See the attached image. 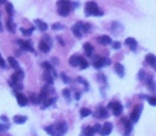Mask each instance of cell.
<instances>
[{
    "instance_id": "obj_1",
    "label": "cell",
    "mask_w": 156,
    "mask_h": 136,
    "mask_svg": "<svg viewBox=\"0 0 156 136\" xmlns=\"http://www.w3.org/2000/svg\"><path fill=\"white\" fill-rule=\"evenodd\" d=\"M68 126H66L65 122H58L55 125H51V126H45V132L51 136H64Z\"/></svg>"
},
{
    "instance_id": "obj_2",
    "label": "cell",
    "mask_w": 156,
    "mask_h": 136,
    "mask_svg": "<svg viewBox=\"0 0 156 136\" xmlns=\"http://www.w3.org/2000/svg\"><path fill=\"white\" fill-rule=\"evenodd\" d=\"M85 15H87V16H103V10L98 9L97 3L88 2V3L85 5Z\"/></svg>"
},
{
    "instance_id": "obj_3",
    "label": "cell",
    "mask_w": 156,
    "mask_h": 136,
    "mask_svg": "<svg viewBox=\"0 0 156 136\" xmlns=\"http://www.w3.org/2000/svg\"><path fill=\"white\" fill-rule=\"evenodd\" d=\"M72 3L70 2H58V13L61 16H68V13L71 12V6Z\"/></svg>"
},
{
    "instance_id": "obj_4",
    "label": "cell",
    "mask_w": 156,
    "mask_h": 136,
    "mask_svg": "<svg viewBox=\"0 0 156 136\" xmlns=\"http://www.w3.org/2000/svg\"><path fill=\"white\" fill-rule=\"evenodd\" d=\"M51 47H52L51 38H49V36H43V38L40 39V42H39V49H40L42 52H49Z\"/></svg>"
},
{
    "instance_id": "obj_5",
    "label": "cell",
    "mask_w": 156,
    "mask_h": 136,
    "mask_svg": "<svg viewBox=\"0 0 156 136\" xmlns=\"http://www.w3.org/2000/svg\"><path fill=\"white\" fill-rule=\"evenodd\" d=\"M108 109H113V113L116 116H119V115H121V111H123V104L120 103V101H110L108 103Z\"/></svg>"
},
{
    "instance_id": "obj_6",
    "label": "cell",
    "mask_w": 156,
    "mask_h": 136,
    "mask_svg": "<svg viewBox=\"0 0 156 136\" xmlns=\"http://www.w3.org/2000/svg\"><path fill=\"white\" fill-rule=\"evenodd\" d=\"M142 109H143V106H140V104H137V106L133 107V110H131V113H130V120H131L133 123L139 120V116H140V113H142Z\"/></svg>"
},
{
    "instance_id": "obj_7",
    "label": "cell",
    "mask_w": 156,
    "mask_h": 136,
    "mask_svg": "<svg viewBox=\"0 0 156 136\" xmlns=\"http://www.w3.org/2000/svg\"><path fill=\"white\" fill-rule=\"evenodd\" d=\"M108 64H110V59L108 58H103V57H96L94 62H93L94 68H103V67H106Z\"/></svg>"
},
{
    "instance_id": "obj_8",
    "label": "cell",
    "mask_w": 156,
    "mask_h": 136,
    "mask_svg": "<svg viewBox=\"0 0 156 136\" xmlns=\"http://www.w3.org/2000/svg\"><path fill=\"white\" fill-rule=\"evenodd\" d=\"M15 96H16V100H17V104L20 106V107H25L26 104H28V101H29V99L26 97V96H23L22 93H15Z\"/></svg>"
},
{
    "instance_id": "obj_9",
    "label": "cell",
    "mask_w": 156,
    "mask_h": 136,
    "mask_svg": "<svg viewBox=\"0 0 156 136\" xmlns=\"http://www.w3.org/2000/svg\"><path fill=\"white\" fill-rule=\"evenodd\" d=\"M111 130H113V125H111L110 122H106V123L101 126L100 135H101V136H108V135L111 133Z\"/></svg>"
},
{
    "instance_id": "obj_10",
    "label": "cell",
    "mask_w": 156,
    "mask_h": 136,
    "mask_svg": "<svg viewBox=\"0 0 156 136\" xmlns=\"http://www.w3.org/2000/svg\"><path fill=\"white\" fill-rule=\"evenodd\" d=\"M82 26H84V22H77V23L72 26V32L77 38H81L82 36Z\"/></svg>"
},
{
    "instance_id": "obj_11",
    "label": "cell",
    "mask_w": 156,
    "mask_h": 136,
    "mask_svg": "<svg viewBox=\"0 0 156 136\" xmlns=\"http://www.w3.org/2000/svg\"><path fill=\"white\" fill-rule=\"evenodd\" d=\"M25 78V73L22 71V70H16V73L12 75V81L13 83H19L20 84V81Z\"/></svg>"
},
{
    "instance_id": "obj_12",
    "label": "cell",
    "mask_w": 156,
    "mask_h": 136,
    "mask_svg": "<svg viewBox=\"0 0 156 136\" xmlns=\"http://www.w3.org/2000/svg\"><path fill=\"white\" fill-rule=\"evenodd\" d=\"M97 119H107L108 117V111L106 107H100L97 111H96V115H94Z\"/></svg>"
},
{
    "instance_id": "obj_13",
    "label": "cell",
    "mask_w": 156,
    "mask_h": 136,
    "mask_svg": "<svg viewBox=\"0 0 156 136\" xmlns=\"http://www.w3.org/2000/svg\"><path fill=\"white\" fill-rule=\"evenodd\" d=\"M126 45H127L131 51H136L137 49V41L135 38H127L126 39Z\"/></svg>"
},
{
    "instance_id": "obj_14",
    "label": "cell",
    "mask_w": 156,
    "mask_h": 136,
    "mask_svg": "<svg viewBox=\"0 0 156 136\" xmlns=\"http://www.w3.org/2000/svg\"><path fill=\"white\" fill-rule=\"evenodd\" d=\"M98 43L100 45H110V43H113V41H111V38L108 35H101V36H98Z\"/></svg>"
},
{
    "instance_id": "obj_15",
    "label": "cell",
    "mask_w": 156,
    "mask_h": 136,
    "mask_svg": "<svg viewBox=\"0 0 156 136\" xmlns=\"http://www.w3.org/2000/svg\"><path fill=\"white\" fill-rule=\"evenodd\" d=\"M145 61H146L149 65H152V67L155 68V71H156V57H155L153 54H147L146 58H145Z\"/></svg>"
},
{
    "instance_id": "obj_16",
    "label": "cell",
    "mask_w": 156,
    "mask_h": 136,
    "mask_svg": "<svg viewBox=\"0 0 156 136\" xmlns=\"http://www.w3.org/2000/svg\"><path fill=\"white\" fill-rule=\"evenodd\" d=\"M81 58H82V57H80V55H72V57L70 58V65H71V67H78Z\"/></svg>"
},
{
    "instance_id": "obj_17",
    "label": "cell",
    "mask_w": 156,
    "mask_h": 136,
    "mask_svg": "<svg viewBox=\"0 0 156 136\" xmlns=\"http://www.w3.org/2000/svg\"><path fill=\"white\" fill-rule=\"evenodd\" d=\"M17 43L22 47V49H25V51H26V49H28V51H33L32 45H31L29 42H26V41H20V39H19V41H17Z\"/></svg>"
},
{
    "instance_id": "obj_18",
    "label": "cell",
    "mask_w": 156,
    "mask_h": 136,
    "mask_svg": "<svg viewBox=\"0 0 156 136\" xmlns=\"http://www.w3.org/2000/svg\"><path fill=\"white\" fill-rule=\"evenodd\" d=\"M40 103H42V107H43V109H46L48 106H51V104H52V97H49V94H48V96H45V97L42 99V101H40Z\"/></svg>"
},
{
    "instance_id": "obj_19",
    "label": "cell",
    "mask_w": 156,
    "mask_h": 136,
    "mask_svg": "<svg viewBox=\"0 0 156 136\" xmlns=\"http://www.w3.org/2000/svg\"><path fill=\"white\" fill-rule=\"evenodd\" d=\"M35 25H36L40 31H46V29H48V25H46L43 20H40V19H36V20H35Z\"/></svg>"
},
{
    "instance_id": "obj_20",
    "label": "cell",
    "mask_w": 156,
    "mask_h": 136,
    "mask_svg": "<svg viewBox=\"0 0 156 136\" xmlns=\"http://www.w3.org/2000/svg\"><path fill=\"white\" fill-rule=\"evenodd\" d=\"M84 51H85V54L88 55V57H91L93 55V51H94V48H93V45L91 43H84Z\"/></svg>"
},
{
    "instance_id": "obj_21",
    "label": "cell",
    "mask_w": 156,
    "mask_h": 136,
    "mask_svg": "<svg viewBox=\"0 0 156 136\" xmlns=\"http://www.w3.org/2000/svg\"><path fill=\"white\" fill-rule=\"evenodd\" d=\"M26 120H28L26 116H19V115H16V116L13 117V122H15L16 125H22V123H25Z\"/></svg>"
},
{
    "instance_id": "obj_22",
    "label": "cell",
    "mask_w": 156,
    "mask_h": 136,
    "mask_svg": "<svg viewBox=\"0 0 156 136\" xmlns=\"http://www.w3.org/2000/svg\"><path fill=\"white\" fill-rule=\"evenodd\" d=\"M94 135V129H93V126H87V127H84V130H82V136H93Z\"/></svg>"
},
{
    "instance_id": "obj_23",
    "label": "cell",
    "mask_w": 156,
    "mask_h": 136,
    "mask_svg": "<svg viewBox=\"0 0 156 136\" xmlns=\"http://www.w3.org/2000/svg\"><path fill=\"white\" fill-rule=\"evenodd\" d=\"M116 73L120 75V77H124V67L121 65V64H116Z\"/></svg>"
},
{
    "instance_id": "obj_24",
    "label": "cell",
    "mask_w": 156,
    "mask_h": 136,
    "mask_svg": "<svg viewBox=\"0 0 156 136\" xmlns=\"http://www.w3.org/2000/svg\"><path fill=\"white\" fill-rule=\"evenodd\" d=\"M91 115V110L90 109H81L80 110V116L81 117H87V116H90Z\"/></svg>"
},
{
    "instance_id": "obj_25",
    "label": "cell",
    "mask_w": 156,
    "mask_h": 136,
    "mask_svg": "<svg viewBox=\"0 0 156 136\" xmlns=\"http://www.w3.org/2000/svg\"><path fill=\"white\" fill-rule=\"evenodd\" d=\"M5 5H6V10H7L9 19H12V16H13V7H12V3H5Z\"/></svg>"
},
{
    "instance_id": "obj_26",
    "label": "cell",
    "mask_w": 156,
    "mask_h": 136,
    "mask_svg": "<svg viewBox=\"0 0 156 136\" xmlns=\"http://www.w3.org/2000/svg\"><path fill=\"white\" fill-rule=\"evenodd\" d=\"M9 62H10V67H13V68H16V70H19V64H17V61L13 58V57H10L9 59H7Z\"/></svg>"
},
{
    "instance_id": "obj_27",
    "label": "cell",
    "mask_w": 156,
    "mask_h": 136,
    "mask_svg": "<svg viewBox=\"0 0 156 136\" xmlns=\"http://www.w3.org/2000/svg\"><path fill=\"white\" fill-rule=\"evenodd\" d=\"M81 70H85V68L88 67V62H87V59H84V58H81V61H80V65H78Z\"/></svg>"
},
{
    "instance_id": "obj_28",
    "label": "cell",
    "mask_w": 156,
    "mask_h": 136,
    "mask_svg": "<svg viewBox=\"0 0 156 136\" xmlns=\"http://www.w3.org/2000/svg\"><path fill=\"white\" fill-rule=\"evenodd\" d=\"M147 101L150 106H156V96H152V97H147Z\"/></svg>"
},
{
    "instance_id": "obj_29",
    "label": "cell",
    "mask_w": 156,
    "mask_h": 136,
    "mask_svg": "<svg viewBox=\"0 0 156 136\" xmlns=\"http://www.w3.org/2000/svg\"><path fill=\"white\" fill-rule=\"evenodd\" d=\"M7 28H9V31H10V32H15V25H13L12 19H9V20H7Z\"/></svg>"
},
{
    "instance_id": "obj_30",
    "label": "cell",
    "mask_w": 156,
    "mask_h": 136,
    "mask_svg": "<svg viewBox=\"0 0 156 136\" xmlns=\"http://www.w3.org/2000/svg\"><path fill=\"white\" fill-rule=\"evenodd\" d=\"M90 31H91V25H90V23H84L82 32H90Z\"/></svg>"
},
{
    "instance_id": "obj_31",
    "label": "cell",
    "mask_w": 156,
    "mask_h": 136,
    "mask_svg": "<svg viewBox=\"0 0 156 136\" xmlns=\"http://www.w3.org/2000/svg\"><path fill=\"white\" fill-rule=\"evenodd\" d=\"M45 80H46L49 84L54 83V78H52V75H49V73H45Z\"/></svg>"
},
{
    "instance_id": "obj_32",
    "label": "cell",
    "mask_w": 156,
    "mask_h": 136,
    "mask_svg": "<svg viewBox=\"0 0 156 136\" xmlns=\"http://www.w3.org/2000/svg\"><path fill=\"white\" fill-rule=\"evenodd\" d=\"M10 85H12V88H16V90H22V85H20L19 83H13V81H10Z\"/></svg>"
},
{
    "instance_id": "obj_33",
    "label": "cell",
    "mask_w": 156,
    "mask_h": 136,
    "mask_svg": "<svg viewBox=\"0 0 156 136\" xmlns=\"http://www.w3.org/2000/svg\"><path fill=\"white\" fill-rule=\"evenodd\" d=\"M62 94L65 96V99H66V100H70V97H71V93H70V90H66V88H65L64 91H62Z\"/></svg>"
},
{
    "instance_id": "obj_34",
    "label": "cell",
    "mask_w": 156,
    "mask_h": 136,
    "mask_svg": "<svg viewBox=\"0 0 156 136\" xmlns=\"http://www.w3.org/2000/svg\"><path fill=\"white\" fill-rule=\"evenodd\" d=\"M33 32V29H25V28H22V33L23 35H31Z\"/></svg>"
},
{
    "instance_id": "obj_35",
    "label": "cell",
    "mask_w": 156,
    "mask_h": 136,
    "mask_svg": "<svg viewBox=\"0 0 156 136\" xmlns=\"http://www.w3.org/2000/svg\"><path fill=\"white\" fill-rule=\"evenodd\" d=\"M62 28H64V26H62L61 23H54V25H52V29H55V31H59V29H62Z\"/></svg>"
},
{
    "instance_id": "obj_36",
    "label": "cell",
    "mask_w": 156,
    "mask_h": 136,
    "mask_svg": "<svg viewBox=\"0 0 156 136\" xmlns=\"http://www.w3.org/2000/svg\"><path fill=\"white\" fill-rule=\"evenodd\" d=\"M77 81H78V83H81V84H84L85 87H88V83H87V81H85L84 78H81V77H78V78H77Z\"/></svg>"
},
{
    "instance_id": "obj_37",
    "label": "cell",
    "mask_w": 156,
    "mask_h": 136,
    "mask_svg": "<svg viewBox=\"0 0 156 136\" xmlns=\"http://www.w3.org/2000/svg\"><path fill=\"white\" fill-rule=\"evenodd\" d=\"M139 78H140V80H145V78H146V73H145L143 70L139 71Z\"/></svg>"
},
{
    "instance_id": "obj_38",
    "label": "cell",
    "mask_w": 156,
    "mask_h": 136,
    "mask_svg": "<svg viewBox=\"0 0 156 136\" xmlns=\"http://www.w3.org/2000/svg\"><path fill=\"white\" fill-rule=\"evenodd\" d=\"M93 129H94V133H96V132H98V133H100V130H101V126H100L98 123H96V126H93Z\"/></svg>"
},
{
    "instance_id": "obj_39",
    "label": "cell",
    "mask_w": 156,
    "mask_h": 136,
    "mask_svg": "<svg viewBox=\"0 0 156 136\" xmlns=\"http://www.w3.org/2000/svg\"><path fill=\"white\" fill-rule=\"evenodd\" d=\"M120 47H121L120 42H113V48H114V49H119Z\"/></svg>"
},
{
    "instance_id": "obj_40",
    "label": "cell",
    "mask_w": 156,
    "mask_h": 136,
    "mask_svg": "<svg viewBox=\"0 0 156 136\" xmlns=\"http://www.w3.org/2000/svg\"><path fill=\"white\" fill-rule=\"evenodd\" d=\"M0 67H2V68H5V67H6V62H5V59L2 58V55H0Z\"/></svg>"
},
{
    "instance_id": "obj_41",
    "label": "cell",
    "mask_w": 156,
    "mask_h": 136,
    "mask_svg": "<svg viewBox=\"0 0 156 136\" xmlns=\"http://www.w3.org/2000/svg\"><path fill=\"white\" fill-rule=\"evenodd\" d=\"M7 129H9V126H7V125H0V132H2V130L5 132V130H7Z\"/></svg>"
},
{
    "instance_id": "obj_42",
    "label": "cell",
    "mask_w": 156,
    "mask_h": 136,
    "mask_svg": "<svg viewBox=\"0 0 156 136\" xmlns=\"http://www.w3.org/2000/svg\"><path fill=\"white\" fill-rule=\"evenodd\" d=\"M61 78H62V80H64L65 83H68V81H70V78H68V77H66L65 74H61Z\"/></svg>"
},
{
    "instance_id": "obj_43",
    "label": "cell",
    "mask_w": 156,
    "mask_h": 136,
    "mask_svg": "<svg viewBox=\"0 0 156 136\" xmlns=\"http://www.w3.org/2000/svg\"><path fill=\"white\" fill-rule=\"evenodd\" d=\"M31 100H32V101H33L35 104L38 103V99H36V96H31Z\"/></svg>"
},
{
    "instance_id": "obj_44",
    "label": "cell",
    "mask_w": 156,
    "mask_h": 136,
    "mask_svg": "<svg viewBox=\"0 0 156 136\" xmlns=\"http://www.w3.org/2000/svg\"><path fill=\"white\" fill-rule=\"evenodd\" d=\"M0 120H2V122H6V120H7V117H6V116H2V117H0Z\"/></svg>"
},
{
    "instance_id": "obj_45",
    "label": "cell",
    "mask_w": 156,
    "mask_h": 136,
    "mask_svg": "<svg viewBox=\"0 0 156 136\" xmlns=\"http://www.w3.org/2000/svg\"><path fill=\"white\" fill-rule=\"evenodd\" d=\"M2 29H3V28H2V23H0V31H2Z\"/></svg>"
}]
</instances>
